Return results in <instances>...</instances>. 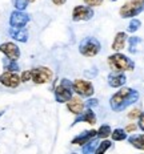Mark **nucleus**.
Wrapping results in <instances>:
<instances>
[{"mask_svg": "<svg viewBox=\"0 0 144 154\" xmlns=\"http://www.w3.org/2000/svg\"><path fill=\"white\" fill-rule=\"evenodd\" d=\"M140 94L139 92L135 91L132 88H121L120 91H117L114 96L110 98V106L114 112H123L124 109H127L128 106L133 105L135 102L139 101Z\"/></svg>", "mask_w": 144, "mask_h": 154, "instance_id": "obj_1", "label": "nucleus"}, {"mask_svg": "<svg viewBox=\"0 0 144 154\" xmlns=\"http://www.w3.org/2000/svg\"><path fill=\"white\" fill-rule=\"evenodd\" d=\"M108 65L112 69V72H119V73H124L126 70H133L135 69V63L127 57L123 53H114L108 57Z\"/></svg>", "mask_w": 144, "mask_h": 154, "instance_id": "obj_2", "label": "nucleus"}, {"mask_svg": "<svg viewBox=\"0 0 144 154\" xmlns=\"http://www.w3.org/2000/svg\"><path fill=\"white\" fill-rule=\"evenodd\" d=\"M53 93H55V100L57 102H60V104L68 102L73 97V93H75L73 92V82L68 79H62Z\"/></svg>", "mask_w": 144, "mask_h": 154, "instance_id": "obj_3", "label": "nucleus"}, {"mask_svg": "<svg viewBox=\"0 0 144 154\" xmlns=\"http://www.w3.org/2000/svg\"><path fill=\"white\" fill-rule=\"evenodd\" d=\"M101 44L96 37L87 36L84 37L79 44V52L85 57H95L96 54L100 52Z\"/></svg>", "mask_w": 144, "mask_h": 154, "instance_id": "obj_4", "label": "nucleus"}, {"mask_svg": "<svg viewBox=\"0 0 144 154\" xmlns=\"http://www.w3.org/2000/svg\"><path fill=\"white\" fill-rule=\"evenodd\" d=\"M143 11H144V0H130L119 9V15L123 19H128V17L135 19V16L142 14Z\"/></svg>", "mask_w": 144, "mask_h": 154, "instance_id": "obj_5", "label": "nucleus"}, {"mask_svg": "<svg viewBox=\"0 0 144 154\" xmlns=\"http://www.w3.org/2000/svg\"><path fill=\"white\" fill-rule=\"evenodd\" d=\"M73 92H75L79 97L89 98L91 96H94L95 88H94V85H92L91 81L78 79V80H75V81H73Z\"/></svg>", "mask_w": 144, "mask_h": 154, "instance_id": "obj_6", "label": "nucleus"}, {"mask_svg": "<svg viewBox=\"0 0 144 154\" xmlns=\"http://www.w3.org/2000/svg\"><path fill=\"white\" fill-rule=\"evenodd\" d=\"M31 75H32V81L37 85L50 82L53 77L52 70L47 68V66H37V68L31 69Z\"/></svg>", "mask_w": 144, "mask_h": 154, "instance_id": "obj_7", "label": "nucleus"}, {"mask_svg": "<svg viewBox=\"0 0 144 154\" xmlns=\"http://www.w3.org/2000/svg\"><path fill=\"white\" fill-rule=\"evenodd\" d=\"M95 16L94 9L88 5H76L72 11L73 21H88Z\"/></svg>", "mask_w": 144, "mask_h": 154, "instance_id": "obj_8", "label": "nucleus"}, {"mask_svg": "<svg viewBox=\"0 0 144 154\" xmlns=\"http://www.w3.org/2000/svg\"><path fill=\"white\" fill-rule=\"evenodd\" d=\"M31 16L25 14L24 11H15L9 16V25L12 28H24L25 25L30 23Z\"/></svg>", "mask_w": 144, "mask_h": 154, "instance_id": "obj_9", "label": "nucleus"}, {"mask_svg": "<svg viewBox=\"0 0 144 154\" xmlns=\"http://www.w3.org/2000/svg\"><path fill=\"white\" fill-rule=\"evenodd\" d=\"M20 76L15 72H7L5 70L4 73L0 75V84L7 86V88H18L20 85Z\"/></svg>", "mask_w": 144, "mask_h": 154, "instance_id": "obj_10", "label": "nucleus"}, {"mask_svg": "<svg viewBox=\"0 0 144 154\" xmlns=\"http://www.w3.org/2000/svg\"><path fill=\"white\" fill-rule=\"evenodd\" d=\"M0 52L7 59L14 60V61H18V59L20 57V49L15 43H3L0 45Z\"/></svg>", "mask_w": 144, "mask_h": 154, "instance_id": "obj_11", "label": "nucleus"}, {"mask_svg": "<svg viewBox=\"0 0 144 154\" xmlns=\"http://www.w3.org/2000/svg\"><path fill=\"white\" fill-rule=\"evenodd\" d=\"M79 122H87L89 125H95L96 122H98V117H96L94 109H84V112H83L82 114L76 116L75 120H73V122L71 126H73V125L79 124Z\"/></svg>", "mask_w": 144, "mask_h": 154, "instance_id": "obj_12", "label": "nucleus"}, {"mask_svg": "<svg viewBox=\"0 0 144 154\" xmlns=\"http://www.w3.org/2000/svg\"><path fill=\"white\" fill-rule=\"evenodd\" d=\"M98 137V131H96L95 129H91V130H85L83 131L82 134H78L76 137H73L71 143L72 145H85L87 142H89V141H92L94 138H96Z\"/></svg>", "mask_w": 144, "mask_h": 154, "instance_id": "obj_13", "label": "nucleus"}, {"mask_svg": "<svg viewBox=\"0 0 144 154\" xmlns=\"http://www.w3.org/2000/svg\"><path fill=\"white\" fill-rule=\"evenodd\" d=\"M107 81H108V85H110L111 88H121V86H124V84L127 82V77L124 73L112 72L108 75Z\"/></svg>", "mask_w": 144, "mask_h": 154, "instance_id": "obj_14", "label": "nucleus"}, {"mask_svg": "<svg viewBox=\"0 0 144 154\" xmlns=\"http://www.w3.org/2000/svg\"><path fill=\"white\" fill-rule=\"evenodd\" d=\"M84 108H85V104L82 101V98H79V97H72L71 100L67 102V109L75 116L82 114L83 112H84Z\"/></svg>", "mask_w": 144, "mask_h": 154, "instance_id": "obj_15", "label": "nucleus"}, {"mask_svg": "<svg viewBox=\"0 0 144 154\" xmlns=\"http://www.w3.org/2000/svg\"><path fill=\"white\" fill-rule=\"evenodd\" d=\"M8 33L14 40L19 41V43H27L28 41V31L25 28H9L8 29Z\"/></svg>", "mask_w": 144, "mask_h": 154, "instance_id": "obj_16", "label": "nucleus"}, {"mask_svg": "<svg viewBox=\"0 0 144 154\" xmlns=\"http://www.w3.org/2000/svg\"><path fill=\"white\" fill-rule=\"evenodd\" d=\"M127 40H128V36H127L126 32H117L116 36L114 38V43H112V49L116 51V52L124 49Z\"/></svg>", "mask_w": 144, "mask_h": 154, "instance_id": "obj_17", "label": "nucleus"}, {"mask_svg": "<svg viewBox=\"0 0 144 154\" xmlns=\"http://www.w3.org/2000/svg\"><path fill=\"white\" fill-rule=\"evenodd\" d=\"M127 141L131 143L135 149L144 150V134H132L127 138Z\"/></svg>", "mask_w": 144, "mask_h": 154, "instance_id": "obj_18", "label": "nucleus"}, {"mask_svg": "<svg viewBox=\"0 0 144 154\" xmlns=\"http://www.w3.org/2000/svg\"><path fill=\"white\" fill-rule=\"evenodd\" d=\"M98 146H99V138L96 137V138H94L92 141H89V142H87L85 145L82 146V153L83 154H95Z\"/></svg>", "mask_w": 144, "mask_h": 154, "instance_id": "obj_19", "label": "nucleus"}, {"mask_svg": "<svg viewBox=\"0 0 144 154\" xmlns=\"http://www.w3.org/2000/svg\"><path fill=\"white\" fill-rule=\"evenodd\" d=\"M3 66L7 72H19L20 70V66H19L18 61H14V60H9V59H3Z\"/></svg>", "mask_w": 144, "mask_h": 154, "instance_id": "obj_20", "label": "nucleus"}, {"mask_svg": "<svg viewBox=\"0 0 144 154\" xmlns=\"http://www.w3.org/2000/svg\"><path fill=\"white\" fill-rule=\"evenodd\" d=\"M96 131H98V138L99 140H105V138H108V137L111 136L112 129H111V126L108 124H103Z\"/></svg>", "mask_w": 144, "mask_h": 154, "instance_id": "obj_21", "label": "nucleus"}, {"mask_svg": "<svg viewBox=\"0 0 144 154\" xmlns=\"http://www.w3.org/2000/svg\"><path fill=\"white\" fill-rule=\"evenodd\" d=\"M111 137L114 141H124L128 138L127 136V131L124 129H121V128H116V129H114V131L111 133Z\"/></svg>", "mask_w": 144, "mask_h": 154, "instance_id": "obj_22", "label": "nucleus"}, {"mask_svg": "<svg viewBox=\"0 0 144 154\" xmlns=\"http://www.w3.org/2000/svg\"><path fill=\"white\" fill-rule=\"evenodd\" d=\"M142 43V38L137 37V36H132V37H128V51L131 53H135L136 52V48L137 45Z\"/></svg>", "mask_w": 144, "mask_h": 154, "instance_id": "obj_23", "label": "nucleus"}, {"mask_svg": "<svg viewBox=\"0 0 144 154\" xmlns=\"http://www.w3.org/2000/svg\"><path fill=\"white\" fill-rule=\"evenodd\" d=\"M111 146H112V142H111V141L103 140L101 142H99V146H98V149H96L95 154H105V152H107V150L110 149Z\"/></svg>", "mask_w": 144, "mask_h": 154, "instance_id": "obj_24", "label": "nucleus"}, {"mask_svg": "<svg viewBox=\"0 0 144 154\" xmlns=\"http://www.w3.org/2000/svg\"><path fill=\"white\" fill-rule=\"evenodd\" d=\"M140 27H142V21H140L139 19H132V20L130 21V24H128V27H127V32L135 33Z\"/></svg>", "mask_w": 144, "mask_h": 154, "instance_id": "obj_25", "label": "nucleus"}, {"mask_svg": "<svg viewBox=\"0 0 144 154\" xmlns=\"http://www.w3.org/2000/svg\"><path fill=\"white\" fill-rule=\"evenodd\" d=\"M28 3H30L28 0H15L14 5H15L16 11H24L28 7Z\"/></svg>", "mask_w": 144, "mask_h": 154, "instance_id": "obj_26", "label": "nucleus"}, {"mask_svg": "<svg viewBox=\"0 0 144 154\" xmlns=\"http://www.w3.org/2000/svg\"><path fill=\"white\" fill-rule=\"evenodd\" d=\"M83 2L85 3V5H88V7H99V5L103 4V0H83Z\"/></svg>", "mask_w": 144, "mask_h": 154, "instance_id": "obj_27", "label": "nucleus"}, {"mask_svg": "<svg viewBox=\"0 0 144 154\" xmlns=\"http://www.w3.org/2000/svg\"><path fill=\"white\" fill-rule=\"evenodd\" d=\"M140 114H142L140 109H133V110H131L130 113H128V118H130V120H136V118L140 117Z\"/></svg>", "mask_w": 144, "mask_h": 154, "instance_id": "obj_28", "label": "nucleus"}, {"mask_svg": "<svg viewBox=\"0 0 144 154\" xmlns=\"http://www.w3.org/2000/svg\"><path fill=\"white\" fill-rule=\"evenodd\" d=\"M21 82H28L30 80H32V75H31V70H24L20 76Z\"/></svg>", "mask_w": 144, "mask_h": 154, "instance_id": "obj_29", "label": "nucleus"}, {"mask_svg": "<svg viewBox=\"0 0 144 154\" xmlns=\"http://www.w3.org/2000/svg\"><path fill=\"white\" fill-rule=\"evenodd\" d=\"M98 105H99L98 98H89V100L87 101V104H85V106H87L88 109H94L95 106H98Z\"/></svg>", "mask_w": 144, "mask_h": 154, "instance_id": "obj_30", "label": "nucleus"}, {"mask_svg": "<svg viewBox=\"0 0 144 154\" xmlns=\"http://www.w3.org/2000/svg\"><path fill=\"white\" fill-rule=\"evenodd\" d=\"M139 120V122H137V128H139L142 131H144V112H142V114H140V117L137 118Z\"/></svg>", "mask_w": 144, "mask_h": 154, "instance_id": "obj_31", "label": "nucleus"}, {"mask_svg": "<svg viewBox=\"0 0 144 154\" xmlns=\"http://www.w3.org/2000/svg\"><path fill=\"white\" fill-rule=\"evenodd\" d=\"M136 129H137V125H135V124H130V125H127L126 129H124V130H126L127 133H131V131H135Z\"/></svg>", "mask_w": 144, "mask_h": 154, "instance_id": "obj_32", "label": "nucleus"}, {"mask_svg": "<svg viewBox=\"0 0 144 154\" xmlns=\"http://www.w3.org/2000/svg\"><path fill=\"white\" fill-rule=\"evenodd\" d=\"M66 2H67V0H52V3L55 5H63Z\"/></svg>", "mask_w": 144, "mask_h": 154, "instance_id": "obj_33", "label": "nucleus"}, {"mask_svg": "<svg viewBox=\"0 0 144 154\" xmlns=\"http://www.w3.org/2000/svg\"><path fill=\"white\" fill-rule=\"evenodd\" d=\"M28 2H36V0H28Z\"/></svg>", "mask_w": 144, "mask_h": 154, "instance_id": "obj_34", "label": "nucleus"}, {"mask_svg": "<svg viewBox=\"0 0 144 154\" xmlns=\"http://www.w3.org/2000/svg\"><path fill=\"white\" fill-rule=\"evenodd\" d=\"M111 2H116V0H111Z\"/></svg>", "mask_w": 144, "mask_h": 154, "instance_id": "obj_35", "label": "nucleus"}, {"mask_svg": "<svg viewBox=\"0 0 144 154\" xmlns=\"http://www.w3.org/2000/svg\"><path fill=\"white\" fill-rule=\"evenodd\" d=\"M72 154H79V153H72Z\"/></svg>", "mask_w": 144, "mask_h": 154, "instance_id": "obj_36", "label": "nucleus"}]
</instances>
